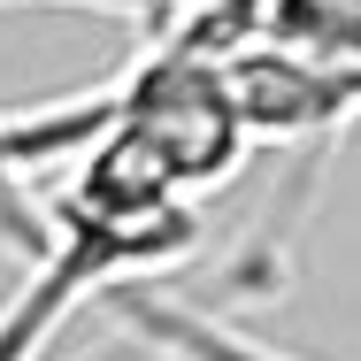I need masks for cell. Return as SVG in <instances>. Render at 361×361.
<instances>
[{"label": "cell", "instance_id": "3957f363", "mask_svg": "<svg viewBox=\"0 0 361 361\" xmlns=\"http://www.w3.org/2000/svg\"><path fill=\"white\" fill-rule=\"evenodd\" d=\"M0 254H8V262H23V269H39V262L54 254V208L31 192L8 116H0Z\"/></svg>", "mask_w": 361, "mask_h": 361}, {"label": "cell", "instance_id": "6da1fadb", "mask_svg": "<svg viewBox=\"0 0 361 361\" xmlns=\"http://www.w3.org/2000/svg\"><path fill=\"white\" fill-rule=\"evenodd\" d=\"M100 307L139 338L146 354H161V361H285V354H269V346H246L238 331H223L208 307L161 300V292H146V285H116Z\"/></svg>", "mask_w": 361, "mask_h": 361}, {"label": "cell", "instance_id": "7a4b0ae2", "mask_svg": "<svg viewBox=\"0 0 361 361\" xmlns=\"http://www.w3.org/2000/svg\"><path fill=\"white\" fill-rule=\"evenodd\" d=\"M269 39L323 62L361 100V0H269Z\"/></svg>", "mask_w": 361, "mask_h": 361}]
</instances>
